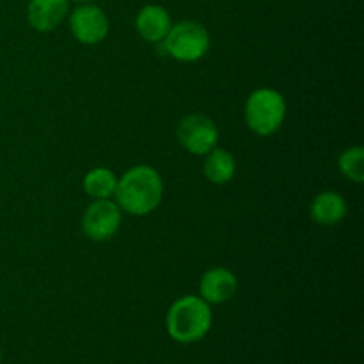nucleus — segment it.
Instances as JSON below:
<instances>
[{
    "mask_svg": "<svg viewBox=\"0 0 364 364\" xmlns=\"http://www.w3.org/2000/svg\"><path fill=\"white\" fill-rule=\"evenodd\" d=\"M114 196L121 212L134 217L149 215L162 203V176L151 166H134L117 180Z\"/></svg>",
    "mask_w": 364,
    "mask_h": 364,
    "instance_id": "1",
    "label": "nucleus"
},
{
    "mask_svg": "<svg viewBox=\"0 0 364 364\" xmlns=\"http://www.w3.org/2000/svg\"><path fill=\"white\" fill-rule=\"evenodd\" d=\"M212 308L198 295H185L176 299L167 309L166 329L173 341L192 345L201 341L212 329Z\"/></svg>",
    "mask_w": 364,
    "mask_h": 364,
    "instance_id": "2",
    "label": "nucleus"
},
{
    "mask_svg": "<svg viewBox=\"0 0 364 364\" xmlns=\"http://www.w3.org/2000/svg\"><path fill=\"white\" fill-rule=\"evenodd\" d=\"M245 124L252 134L269 137L276 134L287 117V100L272 87L255 89L244 105Z\"/></svg>",
    "mask_w": 364,
    "mask_h": 364,
    "instance_id": "3",
    "label": "nucleus"
},
{
    "mask_svg": "<svg viewBox=\"0 0 364 364\" xmlns=\"http://www.w3.org/2000/svg\"><path fill=\"white\" fill-rule=\"evenodd\" d=\"M162 43L166 52L178 63H196L208 52L210 34L198 21L183 20L171 27Z\"/></svg>",
    "mask_w": 364,
    "mask_h": 364,
    "instance_id": "4",
    "label": "nucleus"
},
{
    "mask_svg": "<svg viewBox=\"0 0 364 364\" xmlns=\"http://www.w3.org/2000/svg\"><path fill=\"white\" fill-rule=\"evenodd\" d=\"M176 137L185 151L205 156L217 146L219 130L217 124L205 114H188L178 124Z\"/></svg>",
    "mask_w": 364,
    "mask_h": 364,
    "instance_id": "5",
    "label": "nucleus"
},
{
    "mask_svg": "<svg viewBox=\"0 0 364 364\" xmlns=\"http://www.w3.org/2000/svg\"><path fill=\"white\" fill-rule=\"evenodd\" d=\"M123 212L110 199H95L82 217L84 235L92 242H107L119 231Z\"/></svg>",
    "mask_w": 364,
    "mask_h": 364,
    "instance_id": "6",
    "label": "nucleus"
},
{
    "mask_svg": "<svg viewBox=\"0 0 364 364\" xmlns=\"http://www.w3.org/2000/svg\"><path fill=\"white\" fill-rule=\"evenodd\" d=\"M109 18L102 7L95 4H78L70 14V31L82 45H98L109 34Z\"/></svg>",
    "mask_w": 364,
    "mask_h": 364,
    "instance_id": "7",
    "label": "nucleus"
},
{
    "mask_svg": "<svg viewBox=\"0 0 364 364\" xmlns=\"http://www.w3.org/2000/svg\"><path fill=\"white\" fill-rule=\"evenodd\" d=\"M238 290V279L230 269L213 267L206 270L199 281V297L212 304H224L235 297Z\"/></svg>",
    "mask_w": 364,
    "mask_h": 364,
    "instance_id": "8",
    "label": "nucleus"
},
{
    "mask_svg": "<svg viewBox=\"0 0 364 364\" xmlns=\"http://www.w3.org/2000/svg\"><path fill=\"white\" fill-rule=\"evenodd\" d=\"M70 0H31L27 7L28 23L38 32H52L66 20Z\"/></svg>",
    "mask_w": 364,
    "mask_h": 364,
    "instance_id": "9",
    "label": "nucleus"
},
{
    "mask_svg": "<svg viewBox=\"0 0 364 364\" xmlns=\"http://www.w3.org/2000/svg\"><path fill=\"white\" fill-rule=\"evenodd\" d=\"M171 27H173L171 14L167 13L166 7L156 4L144 6L135 18V31L148 43H162L169 34Z\"/></svg>",
    "mask_w": 364,
    "mask_h": 364,
    "instance_id": "10",
    "label": "nucleus"
},
{
    "mask_svg": "<svg viewBox=\"0 0 364 364\" xmlns=\"http://www.w3.org/2000/svg\"><path fill=\"white\" fill-rule=\"evenodd\" d=\"M309 215L320 226H334V224L341 223L347 215V201L340 192H320L311 201Z\"/></svg>",
    "mask_w": 364,
    "mask_h": 364,
    "instance_id": "11",
    "label": "nucleus"
},
{
    "mask_svg": "<svg viewBox=\"0 0 364 364\" xmlns=\"http://www.w3.org/2000/svg\"><path fill=\"white\" fill-rule=\"evenodd\" d=\"M203 173L213 185H226L228 181L233 180L235 173H237L235 156L228 149L215 146L212 151L205 155Z\"/></svg>",
    "mask_w": 364,
    "mask_h": 364,
    "instance_id": "12",
    "label": "nucleus"
},
{
    "mask_svg": "<svg viewBox=\"0 0 364 364\" xmlns=\"http://www.w3.org/2000/svg\"><path fill=\"white\" fill-rule=\"evenodd\" d=\"M117 187V178L107 167H95L84 176V191L92 199H109Z\"/></svg>",
    "mask_w": 364,
    "mask_h": 364,
    "instance_id": "13",
    "label": "nucleus"
},
{
    "mask_svg": "<svg viewBox=\"0 0 364 364\" xmlns=\"http://www.w3.org/2000/svg\"><path fill=\"white\" fill-rule=\"evenodd\" d=\"M338 167L347 180L354 183L364 181V148L363 146H350L345 149L338 159Z\"/></svg>",
    "mask_w": 364,
    "mask_h": 364,
    "instance_id": "14",
    "label": "nucleus"
},
{
    "mask_svg": "<svg viewBox=\"0 0 364 364\" xmlns=\"http://www.w3.org/2000/svg\"><path fill=\"white\" fill-rule=\"evenodd\" d=\"M73 2H77V4H91L92 0H73Z\"/></svg>",
    "mask_w": 364,
    "mask_h": 364,
    "instance_id": "15",
    "label": "nucleus"
},
{
    "mask_svg": "<svg viewBox=\"0 0 364 364\" xmlns=\"http://www.w3.org/2000/svg\"><path fill=\"white\" fill-rule=\"evenodd\" d=\"M0 363H2V350H0Z\"/></svg>",
    "mask_w": 364,
    "mask_h": 364,
    "instance_id": "16",
    "label": "nucleus"
}]
</instances>
